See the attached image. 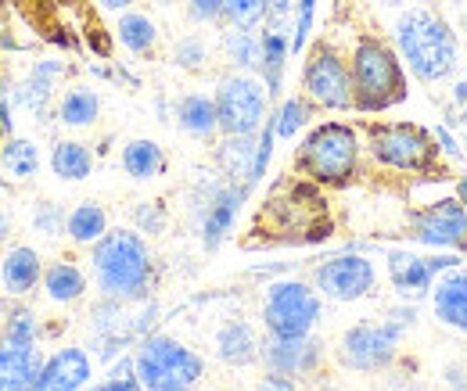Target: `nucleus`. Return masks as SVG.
<instances>
[{
	"mask_svg": "<svg viewBox=\"0 0 467 391\" xmlns=\"http://www.w3.org/2000/svg\"><path fill=\"white\" fill-rule=\"evenodd\" d=\"M90 273L101 298H116L126 305H144L155 287V259L137 230H109L90 248Z\"/></svg>",
	"mask_w": 467,
	"mask_h": 391,
	"instance_id": "1",
	"label": "nucleus"
},
{
	"mask_svg": "<svg viewBox=\"0 0 467 391\" xmlns=\"http://www.w3.org/2000/svg\"><path fill=\"white\" fill-rule=\"evenodd\" d=\"M396 51L420 83L450 79L461 61L453 26L431 7H410L396 18Z\"/></svg>",
	"mask_w": 467,
	"mask_h": 391,
	"instance_id": "2",
	"label": "nucleus"
},
{
	"mask_svg": "<svg viewBox=\"0 0 467 391\" xmlns=\"http://www.w3.org/2000/svg\"><path fill=\"white\" fill-rule=\"evenodd\" d=\"M349 76L356 112L378 115L407 101V65L400 61L396 47H389L378 36L356 40L349 57Z\"/></svg>",
	"mask_w": 467,
	"mask_h": 391,
	"instance_id": "3",
	"label": "nucleus"
},
{
	"mask_svg": "<svg viewBox=\"0 0 467 391\" xmlns=\"http://www.w3.org/2000/svg\"><path fill=\"white\" fill-rule=\"evenodd\" d=\"M359 133L349 122H320L295 148V172L317 187H349L359 172Z\"/></svg>",
	"mask_w": 467,
	"mask_h": 391,
	"instance_id": "4",
	"label": "nucleus"
},
{
	"mask_svg": "<svg viewBox=\"0 0 467 391\" xmlns=\"http://www.w3.org/2000/svg\"><path fill=\"white\" fill-rule=\"evenodd\" d=\"M439 140L431 129L413 126V122H370L367 126V155L385 169L396 172H417V176H435L442 180L439 162Z\"/></svg>",
	"mask_w": 467,
	"mask_h": 391,
	"instance_id": "5",
	"label": "nucleus"
},
{
	"mask_svg": "<svg viewBox=\"0 0 467 391\" xmlns=\"http://www.w3.org/2000/svg\"><path fill=\"white\" fill-rule=\"evenodd\" d=\"M133 374L144 391H194L205 377V359L170 334L140 337Z\"/></svg>",
	"mask_w": 467,
	"mask_h": 391,
	"instance_id": "6",
	"label": "nucleus"
},
{
	"mask_svg": "<svg viewBox=\"0 0 467 391\" xmlns=\"http://www.w3.org/2000/svg\"><path fill=\"white\" fill-rule=\"evenodd\" d=\"M324 316V298L306 280H274L263 291V327L274 337H309Z\"/></svg>",
	"mask_w": 467,
	"mask_h": 391,
	"instance_id": "7",
	"label": "nucleus"
},
{
	"mask_svg": "<svg viewBox=\"0 0 467 391\" xmlns=\"http://www.w3.org/2000/svg\"><path fill=\"white\" fill-rule=\"evenodd\" d=\"M216 115H220V133L223 137H248L259 133L263 122L270 118V94L266 83L252 72H231L216 87Z\"/></svg>",
	"mask_w": 467,
	"mask_h": 391,
	"instance_id": "8",
	"label": "nucleus"
},
{
	"mask_svg": "<svg viewBox=\"0 0 467 391\" xmlns=\"http://www.w3.org/2000/svg\"><path fill=\"white\" fill-rule=\"evenodd\" d=\"M403 327L396 320L385 324H352L338 341V363L352 374H381L396 363L400 345H403Z\"/></svg>",
	"mask_w": 467,
	"mask_h": 391,
	"instance_id": "9",
	"label": "nucleus"
},
{
	"mask_svg": "<svg viewBox=\"0 0 467 391\" xmlns=\"http://www.w3.org/2000/svg\"><path fill=\"white\" fill-rule=\"evenodd\" d=\"M302 94L324 112H349L352 108V76L349 61L331 44H317L302 65Z\"/></svg>",
	"mask_w": 467,
	"mask_h": 391,
	"instance_id": "10",
	"label": "nucleus"
},
{
	"mask_svg": "<svg viewBox=\"0 0 467 391\" xmlns=\"http://www.w3.org/2000/svg\"><path fill=\"white\" fill-rule=\"evenodd\" d=\"M244 198H248V187H244V183H234L227 176L205 180V183L194 190L191 212H194V220H198L205 252H216V248L223 244V237L234 230V220H237Z\"/></svg>",
	"mask_w": 467,
	"mask_h": 391,
	"instance_id": "11",
	"label": "nucleus"
},
{
	"mask_svg": "<svg viewBox=\"0 0 467 391\" xmlns=\"http://www.w3.org/2000/svg\"><path fill=\"white\" fill-rule=\"evenodd\" d=\"M313 287L320 291V298L338 302V305H349V302L367 298L378 287V270H374V262L367 255L342 252V255L324 259L313 270Z\"/></svg>",
	"mask_w": 467,
	"mask_h": 391,
	"instance_id": "12",
	"label": "nucleus"
},
{
	"mask_svg": "<svg viewBox=\"0 0 467 391\" xmlns=\"http://www.w3.org/2000/svg\"><path fill=\"white\" fill-rule=\"evenodd\" d=\"M407 233L424 248L461 252L467 237V209L457 198H442V201H431L424 209H410Z\"/></svg>",
	"mask_w": 467,
	"mask_h": 391,
	"instance_id": "13",
	"label": "nucleus"
},
{
	"mask_svg": "<svg viewBox=\"0 0 467 391\" xmlns=\"http://www.w3.org/2000/svg\"><path fill=\"white\" fill-rule=\"evenodd\" d=\"M461 259L453 255H417V252H389V280L396 287V294L403 302H420L424 294H431L435 280L442 277L446 270H453Z\"/></svg>",
	"mask_w": 467,
	"mask_h": 391,
	"instance_id": "14",
	"label": "nucleus"
},
{
	"mask_svg": "<svg viewBox=\"0 0 467 391\" xmlns=\"http://www.w3.org/2000/svg\"><path fill=\"white\" fill-rule=\"evenodd\" d=\"M259 363L270 374H281V377H295V381L313 377L324 366V341L317 334L309 337L266 334L259 341Z\"/></svg>",
	"mask_w": 467,
	"mask_h": 391,
	"instance_id": "15",
	"label": "nucleus"
},
{
	"mask_svg": "<svg viewBox=\"0 0 467 391\" xmlns=\"http://www.w3.org/2000/svg\"><path fill=\"white\" fill-rule=\"evenodd\" d=\"M90 381H94V363H90L87 348L65 345L51 359L40 363L36 381L29 391H83Z\"/></svg>",
	"mask_w": 467,
	"mask_h": 391,
	"instance_id": "16",
	"label": "nucleus"
},
{
	"mask_svg": "<svg viewBox=\"0 0 467 391\" xmlns=\"http://www.w3.org/2000/svg\"><path fill=\"white\" fill-rule=\"evenodd\" d=\"M44 280V259L33 244H11L0 255V291L7 298H26Z\"/></svg>",
	"mask_w": 467,
	"mask_h": 391,
	"instance_id": "17",
	"label": "nucleus"
},
{
	"mask_svg": "<svg viewBox=\"0 0 467 391\" xmlns=\"http://www.w3.org/2000/svg\"><path fill=\"white\" fill-rule=\"evenodd\" d=\"M431 313L442 327L467 334V270L453 266L431 287Z\"/></svg>",
	"mask_w": 467,
	"mask_h": 391,
	"instance_id": "18",
	"label": "nucleus"
},
{
	"mask_svg": "<svg viewBox=\"0 0 467 391\" xmlns=\"http://www.w3.org/2000/svg\"><path fill=\"white\" fill-rule=\"evenodd\" d=\"M213 348H216V359L223 366H234V370L252 366L259 359V337H255L248 320H227V324H220V331L213 334Z\"/></svg>",
	"mask_w": 467,
	"mask_h": 391,
	"instance_id": "19",
	"label": "nucleus"
},
{
	"mask_svg": "<svg viewBox=\"0 0 467 391\" xmlns=\"http://www.w3.org/2000/svg\"><path fill=\"white\" fill-rule=\"evenodd\" d=\"M36 345H15L0 337V391H29L40 370Z\"/></svg>",
	"mask_w": 467,
	"mask_h": 391,
	"instance_id": "20",
	"label": "nucleus"
},
{
	"mask_svg": "<svg viewBox=\"0 0 467 391\" xmlns=\"http://www.w3.org/2000/svg\"><path fill=\"white\" fill-rule=\"evenodd\" d=\"M173 118L180 133L194 137V140H213L220 133V115H216V98L209 94H183L176 101Z\"/></svg>",
	"mask_w": 467,
	"mask_h": 391,
	"instance_id": "21",
	"label": "nucleus"
},
{
	"mask_svg": "<svg viewBox=\"0 0 467 391\" xmlns=\"http://www.w3.org/2000/svg\"><path fill=\"white\" fill-rule=\"evenodd\" d=\"M119 166H122V172H126L130 180L148 183V180H155V176L166 172L170 159H166L162 144H155V140H148V137H133V140L122 144V151H119Z\"/></svg>",
	"mask_w": 467,
	"mask_h": 391,
	"instance_id": "22",
	"label": "nucleus"
},
{
	"mask_svg": "<svg viewBox=\"0 0 467 391\" xmlns=\"http://www.w3.org/2000/svg\"><path fill=\"white\" fill-rule=\"evenodd\" d=\"M263 36V61H259V79L266 83V94L270 101L281 98V79H285V65H288V55H292V36L288 29H270L259 33Z\"/></svg>",
	"mask_w": 467,
	"mask_h": 391,
	"instance_id": "23",
	"label": "nucleus"
},
{
	"mask_svg": "<svg viewBox=\"0 0 467 391\" xmlns=\"http://www.w3.org/2000/svg\"><path fill=\"white\" fill-rule=\"evenodd\" d=\"M40 283H44L47 302H55V305H76L87 294V273L76 262H68V259H58V262L44 266V280Z\"/></svg>",
	"mask_w": 467,
	"mask_h": 391,
	"instance_id": "24",
	"label": "nucleus"
},
{
	"mask_svg": "<svg viewBox=\"0 0 467 391\" xmlns=\"http://www.w3.org/2000/svg\"><path fill=\"white\" fill-rule=\"evenodd\" d=\"M109 230H112V226H109V212H105V205H98V201H79V205H72L68 216H65V237H68L72 244L94 248Z\"/></svg>",
	"mask_w": 467,
	"mask_h": 391,
	"instance_id": "25",
	"label": "nucleus"
},
{
	"mask_svg": "<svg viewBox=\"0 0 467 391\" xmlns=\"http://www.w3.org/2000/svg\"><path fill=\"white\" fill-rule=\"evenodd\" d=\"M255 144H259V133H248V137H223L220 148H216V166L220 172L234 180V183H244L248 187V176H252V162H255ZM252 190V187H248Z\"/></svg>",
	"mask_w": 467,
	"mask_h": 391,
	"instance_id": "26",
	"label": "nucleus"
},
{
	"mask_svg": "<svg viewBox=\"0 0 467 391\" xmlns=\"http://www.w3.org/2000/svg\"><path fill=\"white\" fill-rule=\"evenodd\" d=\"M101 118V94L90 87H68L58 98V122L65 129H87Z\"/></svg>",
	"mask_w": 467,
	"mask_h": 391,
	"instance_id": "27",
	"label": "nucleus"
},
{
	"mask_svg": "<svg viewBox=\"0 0 467 391\" xmlns=\"http://www.w3.org/2000/svg\"><path fill=\"white\" fill-rule=\"evenodd\" d=\"M116 40L137 57H148L159 47V26L144 15V11H122L116 22Z\"/></svg>",
	"mask_w": 467,
	"mask_h": 391,
	"instance_id": "28",
	"label": "nucleus"
},
{
	"mask_svg": "<svg viewBox=\"0 0 467 391\" xmlns=\"http://www.w3.org/2000/svg\"><path fill=\"white\" fill-rule=\"evenodd\" d=\"M0 169L15 183L33 180L40 172V148L29 137H15V133L4 137V144H0Z\"/></svg>",
	"mask_w": 467,
	"mask_h": 391,
	"instance_id": "29",
	"label": "nucleus"
},
{
	"mask_svg": "<svg viewBox=\"0 0 467 391\" xmlns=\"http://www.w3.org/2000/svg\"><path fill=\"white\" fill-rule=\"evenodd\" d=\"M51 172L65 183H79L94 172V151L83 140H58L51 148Z\"/></svg>",
	"mask_w": 467,
	"mask_h": 391,
	"instance_id": "30",
	"label": "nucleus"
},
{
	"mask_svg": "<svg viewBox=\"0 0 467 391\" xmlns=\"http://www.w3.org/2000/svg\"><path fill=\"white\" fill-rule=\"evenodd\" d=\"M61 76V61H40V65H33V72H29V79L15 90V101H22L29 112L44 115V108L51 105V87H55V79Z\"/></svg>",
	"mask_w": 467,
	"mask_h": 391,
	"instance_id": "31",
	"label": "nucleus"
},
{
	"mask_svg": "<svg viewBox=\"0 0 467 391\" xmlns=\"http://www.w3.org/2000/svg\"><path fill=\"white\" fill-rule=\"evenodd\" d=\"M223 55L237 72H252L259 76V61H263V36L255 29H231L223 36Z\"/></svg>",
	"mask_w": 467,
	"mask_h": 391,
	"instance_id": "32",
	"label": "nucleus"
},
{
	"mask_svg": "<svg viewBox=\"0 0 467 391\" xmlns=\"http://www.w3.org/2000/svg\"><path fill=\"white\" fill-rule=\"evenodd\" d=\"M313 108H317V105H313L306 94H295V98H288V101H281V108L274 112L277 140H292V137H298V129H306V126H309Z\"/></svg>",
	"mask_w": 467,
	"mask_h": 391,
	"instance_id": "33",
	"label": "nucleus"
},
{
	"mask_svg": "<svg viewBox=\"0 0 467 391\" xmlns=\"http://www.w3.org/2000/svg\"><path fill=\"white\" fill-rule=\"evenodd\" d=\"M223 22L231 29H259L266 22V0H223Z\"/></svg>",
	"mask_w": 467,
	"mask_h": 391,
	"instance_id": "34",
	"label": "nucleus"
},
{
	"mask_svg": "<svg viewBox=\"0 0 467 391\" xmlns=\"http://www.w3.org/2000/svg\"><path fill=\"white\" fill-rule=\"evenodd\" d=\"M4 341H15V345H36L40 337V320L29 313V309H11L7 320H4Z\"/></svg>",
	"mask_w": 467,
	"mask_h": 391,
	"instance_id": "35",
	"label": "nucleus"
},
{
	"mask_svg": "<svg viewBox=\"0 0 467 391\" xmlns=\"http://www.w3.org/2000/svg\"><path fill=\"white\" fill-rule=\"evenodd\" d=\"M65 216H68V212L61 209L58 201H36L29 223H33V230H36L40 237H61V233H65Z\"/></svg>",
	"mask_w": 467,
	"mask_h": 391,
	"instance_id": "36",
	"label": "nucleus"
},
{
	"mask_svg": "<svg viewBox=\"0 0 467 391\" xmlns=\"http://www.w3.org/2000/svg\"><path fill=\"white\" fill-rule=\"evenodd\" d=\"M205 61H209V44H205L202 36H183V40H176V47H173L176 68H183V72H202Z\"/></svg>",
	"mask_w": 467,
	"mask_h": 391,
	"instance_id": "37",
	"label": "nucleus"
},
{
	"mask_svg": "<svg viewBox=\"0 0 467 391\" xmlns=\"http://www.w3.org/2000/svg\"><path fill=\"white\" fill-rule=\"evenodd\" d=\"M166 223H170V212H166V205H162V201H140V205L133 209V230H137V233H144V237L162 233Z\"/></svg>",
	"mask_w": 467,
	"mask_h": 391,
	"instance_id": "38",
	"label": "nucleus"
},
{
	"mask_svg": "<svg viewBox=\"0 0 467 391\" xmlns=\"http://www.w3.org/2000/svg\"><path fill=\"white\" fill-rule=\"evenodd\" d=\"M313 11H317V0H295L292 55H298L306 47V36H309V26H313Z\"/></svg>",
	"mask_w": 467,
	"mask_h": 391,
	"instance_id": "39",
	"label": "nucleus"
},
{
	"mask_svg": "<svg viewBox=\"0 0 467 391\" xmlns=\"http://www.w3.org/2000/svg\"><path fill=\"white\" fill-rule=\"evenodd\" d=\"M187 18L198 26H213L223 18V0H187Z\"/></svg>",
	"mask_w": 467,
	"mask_h": 391,
	"instance_id": "40",
	"label": "nucleus"
},
{
	"mask_svg": "<svg viewBox=\"0 0 467 391\" xmlns=\"http://www.w3.org/2000/svg\"><path fill=\"white\" fill-rule=\"evenodd\" d=\"M295 11V0H266V26L270 29H285L288 15Z\"/></svg>",
	"mask_w": 467,
	"mask_h": 391,
	"instance_id": "41",
	"label": "nucleus"
},
{
	"mask_svg": "<svg viewBox=\"0 0 467 391\" xmlns=\"http://www.w3.org/2000/svg\"><path fill=\"white\" fill-rule=\"evenodd\" d=\"M255 391H298V381H295V377H281V374H270V370H266V377L255 385Z\"/></svg>",
	"mask_w": 467,
	"mask_h": 391,
	"instance_id": "42",
	"label": "nucleus"
},
{
	"mask_svg": "<svg viewBox=\"0 0 467 391\" xmlns=\"http://www.w3.org/2000/svg\"><path fill=\"white\" fill-rule=\"evenodd\" d=\"M431 133H435V140L442 144V151H446L450 159H461V148H457V140L450 137V129H431Z\"/></svg>",
	"mask_w": 467,
	"mask_h": 391,
	"instance_id": "43",
	"label": "nucleus"
},
{
	"mask_svg": "<svg viewBox=\"0 0 467 391\" xmlns=\"http://www.w3.org/2000/svg\"><path fill=\"white\" fill-rule=\"evenodd\" d=\"M15 133V118H11V101L4 98L0 101V137H11Z\"/></svg>",
	"mask_w": 467,
	"mask_h": 391,
	"instance_id": "44",
	"label": "nucleus"
},
{
	"mask_svg": "<svg viewBox=\"0 0 467 391\" xmlns=\"http://www.w3.org/2000/svg\"><path fill=\"white\" fill-rule=\"evenodd\" d=\"M453 198H457V201L467 209V172H461V176H457V183H453Z\"/></svg>",
	"mask_w": 467,
	"mask_h": 391,
	"instance_id": "45",
	"label": "nucleus"
},
{
	"mask_svg": "<svg viewBox=\"0 0 467 391\" xmlns=\"http://www.w3.org/2000/svg\"><path fill=\"white\" fill-rule=\"evenodd\" d=\"M133 4H137V0H101V7H105V11H119V15H122V11H130Z\"/></svg>",
	"mask_w": 467,
	"mask_h": 391,
	"instance_id": "46",
	"label": "nucleus"
},
{
	"mask_svg": "<svg viewBox=\"0 0 467 391\" xmlns=\"http://www.w3.org/2000/svg\"><path fill=\"white\" fill-rule=\"evenodd\" d=\"M11 230H15V220H11L7 212H0V244L11 237Z\"/></svg>",
	"mask_w": 467,
	"mask_h": 391,
	"instance_id": "47",
	"label": "nucleus"
},
{
	"mask_svg": "<svg viewBox=\"0 0 467 391\" xmlns=\"http://www.w3.org/2000/svg\"><path fill=\"white\" fill-rule=\"evenodd\" d=\"M461 255H467V237H464V244H461Z\"/></svg>",
	"mask_w": 467,
	"mask_h": 391,
	"instance_id": "48",
	"label": "nucleus"
},
{
	"mask_svg": "<svg viewBox=\"0 0 467 391\" xmlns=\"http://www.w3.org/2000/svg\"><path fill=\"white\" fill-rule=\"evenodd\" d=\"M155 4H162V7H166V4H173V0H155Z\"/></svg>",
	"mask_w": 467,
	"mask_h": 391,
	"instance_id": "49",
	"label": "nucleus"
},
{
	"mask_svg": "<svg viewBox=\"0 0 467 391\" xmlns=\"http://www.w3.org/2000/svg\"><path fill=\"white\" fill-rule=\"evenodd\" d=\"M464 33H467V7H464Z\"/></svg>",
	"mask_w": 467,
	"mask_h": 391,
	"instance_id": "50",
	"label": "nucleus"
},
{
	"mask_svg": "<svg viewBox=\"0 0 467 391\" xmlns=\"http://www.w3.org/2000/svg\"><path fill=\"white\" fill-rule=\"evenodd\" d=\"M320 391H338V388H320Z\"/></svg>",
	"mask_w": 467,
	"mask_h": 391,
	"instance_id": "51",
	"label": "nucleus"
},
{
	"mask_svg": "<svg viewBox=\"0 0 467 391\" xmlns=\"http://www.w3.org/2000/svg\"><path fill=\"white\" fill-rule=\"evenodd\" d=\"M140 391H144V388H140Z\"/></svg>",
	"mask_w": 467,
	"mask_h": 391,
	"instance_id": "52",
	"label": "nucleus"
}]
</instances>
